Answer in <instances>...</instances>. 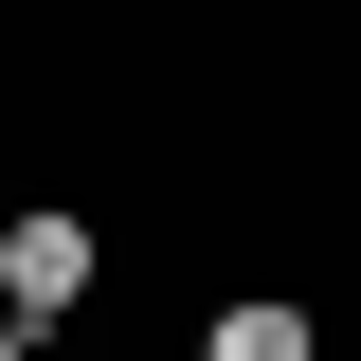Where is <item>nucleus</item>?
Instances as JSON below:
<instances>
[{
  "label": "nucleus",
  "instance_id": "f257e3e1",
  "mask_svg": "<svg viewBox=\"0 0 361 361\" xmlns=\"http://www.w3.org/2000/svg\"><path fill=\"white\" fill-rule=\"evenodd\" d=\"M0 307L18 325H73L90 307V217H0Z\"/></svg>",
  "mask_w": 361,
  "mask_h": 361
},
{
  "label": "nucleus",
  "instance_id": "f03ea898",
  "mask_svg": "<svg viewBox=\"0 0 361 361\" xmlns=\"http://www.w3.org/2000/svg\"><path fill=\"white\" fill-rule=\"evenodd\" d=\"M307 343H325V325L289 307V289H253V307H217V325H199V361H307Z\"/></svg>",
  "mask_w": 361,
  "mask_h": 361
},
{
  "label": "nucleus",
  "instance_id": "7ed1b4c3",
  "mask_svg": "<svg viewBox=\"0 0 361 361\" xmlns=\"http://www.w3.org/2000/svg\"><path fill=\"white\" fill-rule=\"evenodd\" d=\"M0 361H37V325H18V307H0Z\"/></svg>",
  "mask_w": 361,
  "mask_h": 361
}]
</instances>
